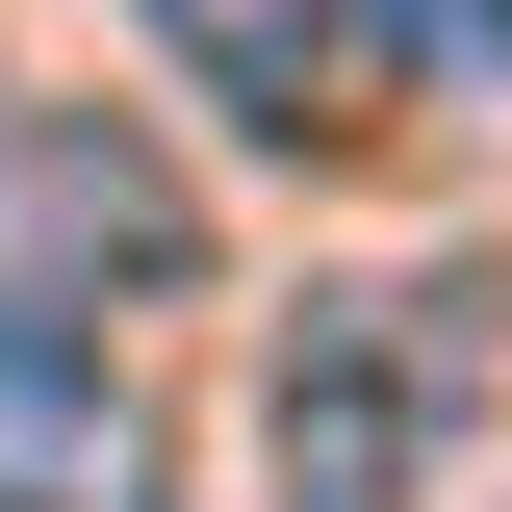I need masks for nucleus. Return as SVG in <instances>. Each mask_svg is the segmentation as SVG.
Listing matches in <instances>:
<instances>
[{"label": "nucleus", "mask_w": 512, "mask_h": 512, "mask_svg": "<svg viewBox=\"0 0 512 512\" xmlns=\"http://www.w3.org/2000/svg\"><path fill=\"white\" fill-rule=\"evenodd\" d=\"M0 231L52 256V282H180L205 256V205L128 154V128H0Z\"/></svg>", "instance_id": "7ed1b4c3"}, {"label": "nucleus", "mask_w": 512, "mask_h": 512, "mask_svg": "<svg viewBox=\"0 0 512 512\" xmlns=\"http://www.w3.org/2000/svg\"><path fill=\"white\" fill-rule=\"evenodd\" d=\"M103 512H154V461H128V487H103Z\"/></svg>", "instance_id": "423d86ee"}, {"label": "nucleus", "mask_w": 512, "mask_h": 512, "mask_svg": "<svg viewBox=\"0 0 512 512\" xmlns=\"http://www.w3.org/2000/svg\"><path fill=\"white\" fill-rule=\"evenodd\" d=\"M154 52H180L231 128H282V154H308V128H333V52H359V0H154Z\"/></svg>", "instance_id": "20e7f679"}, {"label": "nucleus", "mask_w": 512, "mask_h": 512, "mask_svg": "<svg viewBox=\"0 0 512 512\" xmlns=\"http://www.w3.org/2000/svg\"><path fill=\"white\" fill-rule=\"evenodd\" d=\"M128 461H154V410H128V359L77 308H26L0 282V512H103Z\"/></svg>", "instance_id": "f03ea898"}, {"label": "nucleus", "mask_w": 512, "mask_h": 512, "mask_svg": "<svg viewBox=\"0 0 512 512\" xmlns=\"http://www.w3.org/2000/svg\"><path fill=\"white\" fill-rule=\"evenodd\" d=\"M461 410H487V282H333V308L256 359V461H282V512H436Z\"/></svg>", "instance_id": "f257e3e1"}, {"label": "nucleus", "mask_w": 512, "mask_h": 512, "mask_svg": "<svg viewBox=\"0 0 512 512\" xmlns=\"http://www.w3.org/2000/svg\"><path fill=\"white\" fill-rule=\"evenodd\" d=\"M436 26V77H512V0H410Z\"/></svg>", "instance_id": "39448f33"}]
</instances>
